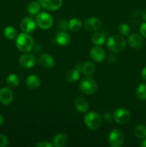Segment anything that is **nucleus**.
<instances>
[{
    "instance_id": "nucleus-9",
    "label": "nucleus",
    "mask_w": 146,
    "mask_h": 147,
    "mask_svg": "<svg viewBox=\"0 0 146 147\" xmlns=\"http://www.w3.org/2000/svg\"><path fill=\"white\" fill-rule=\"evenodd\" d=\"M19 65L24 68H31L34 67L37 62L35 56L31 54H24L20 56Z\"/></svg>"
},
{
    "instance_id": "nucleus-10",
    "label": "nucleus",
    "mask_w": 146,
    "mask_h": 147,
    "mask_svg": "<svg viewBox=\"0 0 146 147\" xmlns=\"http://www.w3.org/2000/svg\"><path fill=\"white\" fill-rule=\"evenodd\" d=\"M41 7L49 11H56L61 7L62 0H39Z\"/></svg>"
},
{
    "instance_id": "nucleus-8",
    "label": "nucleus",
    "mask_w": 146,
    "mask_h": 147,
    "mask_svg": "<svg viewBox=\"0 0 146 147\" xmlns=\"http://www.w3.org/2000/svg\"><path fill=\"white\" fill-rule=\"evenodd\" d=\"M90 56L93 60L100 63L105 59L106 53L104 49L102 48L100 46L95 45L90 50Z\"/></svg>"
},
{
    "instance_id": "nucleus-30",
    "label": "nucleus",
    "mask_w": 146,
    "mask_h": 147,
    "mask_svg": "<svg viewBox=\"0 0 146 147\" xmlns=\"http://www.w3.org/2000/svg\"><path fill=\"white\" fill-rule=\"evenodd\" d=\"M8 139L4 135L0 134V147H5L8 145Z\"/></svg>"
},
{
    "instance_id": "nucleus-15",
    "label": "nucleus",
    "mask_w": 146,
    "mask_h": 147,
    "mask_svg": "<svg viewBox=\"0 0 146 147\" xmlns=\"http://www.w3.org/2000/svg\"><path fill=\"white\" fill-rule=\"evenodd\" d=\"M39 63L44 68H52L55 65V61L50 55L44 54L39 58Z\"/></svg>"
},
{
    "instance_id": "nucleus-17",
    "label": "nucleus",
    "mask_w": 146,
    "mask_h": 147,
    "mask_svg": "<svg viewBox=\"0 0 146 147\" xmlns=\"http://www.w3.org/2000/svg\"><path fill=\"white\" fill-rule=\"evenodd\" d=\"M25 83L27 87L30 89H37L38 88L41 84V80L38 76L35 75H29L28 77L26 78Z\"/></svg>"
},
{
    "instance_id": "nucleus-26",
    "label": "nucleus",
    "mask_w": 146,
    "mask_h": 147,
    "mask_svg": "<svg viewBox=\"0 0 146 147\" xmlns=\"http://www.w3.org/2000/svg\"><path fill=\"white\" fill-rule=\"evenodd\" d=\"M4 35L8 40H14L17 37V30L11 26H8L4 30Z\"/></svg>"
},
{
    "instance_id": "nucleus-28",
    "label": "nucleus",
    "mask_w": 146,
    "mask_h": 147,
    "mask_svg": "<svg viewBox=\"0 0 146 147\" xmlns=\"http://www.w3.org/2000/svg\"><path fill=\"white\" fill-rule=\"evenodd\" d=\"M6 83L10 88H16L19 84V78L17 75L11 74L7 78Z\"/></svg>"
},
{
    "instance_id": "nucleus-36",
    "label": "nucleus",
    "mask_w": 146,
    "mask_h": 147,
    "mask_svg": "<svg viewBox=\"0 0 146 147\" xmlns=\"http://www.w3.org/2000/svg\"><path fill=\"white\" fill-rule=\"evenodd\" d=\"M4 123V118H3L2 116L0 115V126H1Z\"/></svg>"
},
{
    "instance_id": "nucleus-21",
    "label": "nucleus",
    "mask_w": 146,
    "mask_h": 147,
    "mask_svg": "<svg viewBox=\"0 0 146 147\" xmlns=\"http://www.w3.org/2000/svg\"><path fill=\"white\" fill-rule=\"evenodd\" d=\"M96 70V67L94 63L92 62H86L84 64H82V73L87 76L93 75Z\"/></svg>"
},
{
    "instance_id": "nucleus-4",
    "label": "nucleus",
    "mask_w": 146,
    "mask_h": 147,
    "mask_svg": "<svg viewBox=\"0 0 146 147\" xmlns=\"http://www.w3.org/2000/svg\"><path fill=\"white\" fill-rule=\"evenodd\" d=\"M79 88L81 92L86 95L94 94L97 88L96 82L91 77H84L80 80Z\"/></svg>"
},
{
    "instance_id": "nucleus-19",
    "label": "nucleus",
    "mask_w": 146,
    "mask_h": 147,
    "mask_svg": "<svg viewBox=\"0 0 146 147\" xmlns=\"http://www.w3.org/2000/svg\"><path fill=\"white\" fill-rule=\"evenodd\" d=\"M53 146L57 147L65 146L68 142V138L64 134L60 133L56 135L53 139Z\"/></svg>"
},
{
    "instance_id": "nucleus-24",
    "label": "nucleus",
    "mask_w": 146,
    "mask_h": 147,
    "mask_svg": "<svg viewBox=\"0 0 146 147\" xmlns=\"http://www.w3.org/2000/svg\"><path fill=\"white\" fill-rule=\"evenodd\" d=\"M135 136L138 139H145L146 138V126L145 125H137L133 131Z\"/></svg>"
},
{
    "instance_id": "nucleus-32",
    "label": "nucleus",
    "mask_w": 146,
    "mask_h": 147,
    "mask_svg": "<svg viewBox=\"0 0 146 147\" xmlns=\"http://www.w3.org/2000/svg\"><path fill=\"white\" fill-rule=\"evenodd\" d=\"M140 32L142 36L146 37V22L143 23L140 27Z\"/></svg>"
},
{
    "instance_id": "nucleus-16",
    "label": "nucleus",
    "mask_w": 146,
    "mask_h": 147,
    "mask_svg": "<svg viewBox=\"0 0 146 147\" xmlns=\"http://www.w3.org/2000/svg\"><path fill=\"white\" fill-rule=\"evenodd\" d=\"M56 42L60 46H66L70 43V36L67 32L64 31H61L57 33L54 38Z\"/></svg>"
},
{
    "instance_id": "nucleus-3",
    "label": "nucleus",
    "mask_w": 146,
    "mask_h": 147,
    "mask_svg": "<svg viewBox=\"0 0 146 147\" xmlns=\"http://www.w3.org/2000/svg\"><path fill=\"white\" fill-rule=\"evenodd\" d=\"M86 126L91 130H97L102 124V118L98 113L90 111L86 113L84 117Z\"/></svg>"
},
{
    "instance_id": "nucleus-5",
    "label": "nucleus",
    "mask_w": 146,
    "mask_h": 147,
    "mask_svg": "<svg viewBox=\"0 0 146 147\" xmlns=\"http://www.w3.org/2000/svg\"><path fill=\"white\" fill-rule=\"evenodd\" d=\"M35 22L40 28L42 30H48L52 26L53 18L49 13H38L35 17Z\"/></svg>"
},
{
    "instance_id": "nucleus-29",
    "label": "nucleus",
    "mask_w": 146,
    "mask_h": 147,
    "mask_svg": "<svg viewBox=\"0 0 146 147\" xmlns=\"http://www.w3.org/2000/svg\"><path fill=\"white\" fill-rule=\"evenodd\" d=\"M118 30L123 35L127 36L129 35L130 33V27H129L128 24L125 23H122L118 26Z\"/></svg>"
},
{
    "instance_id": "nucleus-6",
    "label": "nucleus",
    "mask_w": 146,
    "mask_h": 147,
    "mask_svg": "<svg viewBox=\"0 0 146 147\" xmlns=\"http://www.w3.org/2000/svg\"><path fill=\"white\" fill-rule=\"evenodd\" d=\"M125 136L123 132L118 129H114L109 134L108 143L112 147H120L123 146Z\"/></svg>"
},
{
    "instance_id": "nucleus-31",
    "label": "nucleus",
    "mask_w": 146,
    "mask_h": 147,
    "mask_svg": "<svg viewBox=\"0 0 146 147\" xmlns=\"http://www.w3.org/2000/svg\"><path fill=\"white\" fill-rule=\"evenodd\" d=\"M37 147H52L53 144H50L48 142H41L36 144Z\"/></svg>"
},
{
    "instance_id": "nucleus-22",
    "label": "nucleus",
    "mask_w": 146,
    "mask_h": 147,
    "mask_svg": "<svg viewBox=\"0 0 146 147\" xmlns=\"http://www.w3.org/2000/svg\"><path fill=\"white\" fill-rule=\"evenodd\" d=\"M80 76V71L77 68L70 70L66 73L65 80L70 83L76 82L79 80Z\"/></svg>"
},
{
    "instance_id": "nucleus-11",
    "label": "nucleus",
    "mask_w": 146,
    "mask_h": 147,
    "mask_svg": "<svg viewBox=\"0 0 146 147\" xmlns=\"http://www.w3.org/2000/svg\"><path fill=\"white\" fill-rule=\"evenodd\" d=\"M101 20L97 17H90V18L87 19L84 22V28L87 31L97 32L101 28Z\"/></svg>"
},
{
    "instance_id": "nucleus-2",
    "label": "nucleus",
    "mask_w": 146,
    "mask_h": 147,
    "mask_svg": "<svg viewBox=\"0 0 146 147\" xmlns=\"http://www.w3.org/2000/svg\"><path fill=\"white\" fill-rule=\"evenodd\" d=\"M126 41L123 36L115 34L109 37L107 40V47L114 53L123 52L126 47Z\"/></svg>"
},
{
    "instance_id": "nucleus-14",
    "label": "nucleus",
    "mask_w": 146,
    "mask_h": 147,
    "mask_svg": "<svg viewBox=\"0 0 146 147\" xmlns=\"http://www.w3.org/2000/svg\"><path fill=\"white\" fill-rule=\"evenodd\" d=\"M127 43L133 48L139 49L143 46L144 40L140 34L134 33V34H131L130 35H129L128 39H127Z\"/></svg>"
},
{
    "instance_id": "nucleus-20",
    "label": "nucleus",
    "mask_w": 146,
    "mask_h": 147,
    "mask_svg": "<svg viewBox=\"0 0 146 147\" xmlns=\"http://www.w3.org/2000/svg\"><path fill=\"white\" fill-rule=\"evenodd\" d=\"M106 41V35L102 32H96L92 36V42L95 45H102Z\"/></svg>"
},
{
    "instance_id": "nucleus-25",
    "label": "nucleus",
    "mask_w": 146,
    "mask_h": 147,
    "mask_svg": "<svg viewBox=\"0 0 146 147\" xmlns=\"http://www.w3.org/2000/svg\"><path fill=\"white\" fill-rule=\"evenodd\" d=\"M82 22L81 20L77 18H73L69 21L68 28L72 32H77L81 29Z\"/></svg>"
},
{
    "instance_id": "nucleus-27",
    "label": "nucleus",
    "mask_w": 146,
    "mask_h": 147,
    "mask_svg": "<svg viewBox=\"0 0 146 147\" xmlns=\"http://www.w3.org/2000/svg\"><path fill=\"white\" fill-rule=\"evenodd\" d=\"M136 96L139 100H146V83H141L136 90Z\"/></svg>"
},
{
    "instance_id": "nucleus-7",
    "label": "nucleus",
    "mask_w": 146,
    "mask_h": 147,
    "mask_svg": "<svg viewBox=\"0 0 146 147\" xmlns=\"http://www.w3.org/2000/svg\"><path fill=\"white\" fill-rule=\"evenodd\" d=\"M113 119L118 124H125L130 119V113L125 108H119L113 113Z\"/></svg>"
},
{
    "instance_id": "nucleus-23",
    "label": "nucleus",
    "mask_w": 146,
    "mask_h": 147,
    "mask_svg": "<svg viewBox=\"0 0 146 147\" xmlns=\"http://www.w3.org/2000/svg\"><path fill=\"white\" fill-rule=\"evenodd\" d=\"M41 9L40 2L37 1H31L27 5V11L31 15H36L38 14Z\"/></svg>"
},
{
    "instance_id": "nucleus-1",
    "label": "nucleus",
    "mask_w": 146,
    "mask_h": 147,
    "mask_svg": "<svg viewBox=\"0 0 146 147\" xmlns=\"http://www.w3.org/2000/svg\"><path fill=\"white\" fill-rule=\"evenodd\" d=\"M16 46L19 51L29 53L34 47V40L27 33H20L16 39Z\"/></svg>"
},
{
    "instance_id": "nucleus-12",
    "label": "nucleus",
    "mask_w": 146,
    "mask_h": 147,
    "mask_svg": "<svg viewBox=\"0 0 146 147\" xmlns=\"http://www.w3.org/2000/svg\"><path fill=\"white\" fill-rule=\"evenodd\" d=\"M14 93L9 88H2L0 89V103L4 105H9L13 101Z\"/></svg>"
},
{
    "instance_id": "nucleus-18",
    "label": "nucleus",
    "mask_w": 146,
    "mask_h": 147,
    "mask_svg": "<svg viewBox=\"0 0 146 147\" xmlns=\"http://www.w3.org/2000/svg\"><path fill=\"white\" fill-rule=\"evenodd\" d=\"M76 109L80 113H86L89 109V103L84 98H77L74 101Z\"/></svg>"
},
{
    "instance_id": "nucleus-34",
    "label": "nucleus",
    "mask_w": 146,
    "mask_h": 147,
    "mask_svg": "<svg viewBox=\"0 0 146 147\" xmlns=\"http://www.w3.org/2000/svg\"><path fill=\"white\" fill-rule=\"evenodd\" d=\"M141 77L143 80H146V67H145L144 68L141 70Z\"/></svg>"
},
{
    "instance_id": "nucleus-35",
    "label": "nucleus",
    "mask_w": 146,
    "mask_h": 147,
    "mask_svg": "<svg viewBox=\"0 0 146 147\" xmlns=\"http://www.w3.org/2000/svg\"><path fill=\"white\" fill-rule=\"evenodd\" d=\"M140 146H141L142 147H146V138L145 139H144V140L141 142V144H140Z\"/></svg>"
},
{
    "instance_id": "nucleus-37",
    "label": "nucleus",
    "mask_w": 146,
    "mask_h": 147,
    "mask_svg": "<svg viewBox=\"0 0 146 147\" xmlns=\"http://www.w3.org/2000/svg\"><path fill=\"white\" fill-rule=\"evenodd\" d=\"M142 15H143V19L146 21V9H145L144 11H143V14H142Z\"/></svg>"
},
{
    "instance_id": "nucleus-33",
    "label": "nucleus",
    "mask_w": 146,
    "mask_h": 147,
    "mask_svg": "<svg viewBox=\"0 0 146 147\" xmlns=\"http://www.w3.org/2000/svg\"><path fill=\"white\" fill-rule=\"evenodd\" d=\"M58 27H59V29H62V30H65L68 28V24H67L64 20H62V21L61 20V22L59 23Z\"/></svg>"
},
{
    "instance_id": "nucleus-13",
    "label": "nucleus",
    "mask_w": 146,
    "mask_h": 147,
    "mask_svg": "<svg viewBox=\"0 0 146 147\" xmlns=\"http://www.w3.org/2000/svg\"><path fill=\"white\" fill-rule=\"evenodd\" d=\"M35 21L31 17H25L20 23V29L21 31L26 33H29L34 31L36 28Z\"/></svg>"
}]
</instances>
